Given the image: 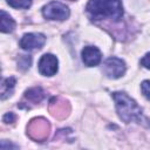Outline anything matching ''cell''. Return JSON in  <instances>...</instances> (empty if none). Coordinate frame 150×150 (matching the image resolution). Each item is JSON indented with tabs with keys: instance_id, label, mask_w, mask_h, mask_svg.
<instances>
[{
	"instance_id": "cell-1",
	"label": "cell",
	"mask_w": 150,
	"mask_h": 150,
	"mask_svg": "<svg viewBox=\"0 0 150 150\" xmlns=\"http://www.w3.org/2000/svg\"><path fill=\"white\" fill-rule=\"evenodd\" d=\"M111 96L115 101L117 114L124 123L137 122L145 128H150V120L143 114L142 108L128 94L123 91H115Z\"/></svg>"
},
{
	"instance_id": "cell-2",
	"label": "cell",
	"mask_w": 150,
	"mask_h": 150,
	"mask_svg": "<svg viewBox=\"0 0 150 150\" xmlns=\"http://www.w3.org/2000/svg\"><path fill=\"white\" fill-rule=\"evenodd\" d=\"M86 9L94 20L111 19L118 21L123 16L122 0H89Z\"/></svg>"
},
{
	"instance_id": "cell-3",
	"label": "cell",
	"mask_w": 150,
	"mask_h": 150,
	"mask_svg": "<svg viewBox=\"0 0 150 150\" xmlns=\"http://www.w3.org/2000/svg\"><path fill=\"white\" fill-rule=\"evenodd\" d=\"M50 131L49 122L43 117H36L30 120L27 124V135L35 142H43L47 139Z\"/></svg>"
},
{
	"instance_id": "cell-4",
	"label": "cell",
	"mask_w": 150,
	"mask_h": 150,
	"mask_svg": "<svg viewBox=\"0 0 150 150\" xmlns=\"http://www.w3.org/2000/svg\"><path fill=\"white\" fill-rule=\"evenodd\" d=\"M69 14H70L69 8L59 1H52L47 4L46 6H43L42 8V15L48 20L62 21V20L68 19Z\"/></svg>"
},
{
	"instance_id": "cell-5",
	"label": "cell",
	"mask_w": 150,
	"mask_h": 150,
	"mask_svg": "<svg viewBox=\"0 0 150 150\" xmlns=\"http://www.w3.org/2000/svg\"><path fill=\"white\" fill-rule=\"evenodd\" d=\"M103 73L109 79H118L125 73V63L118 57H109L103 64Z\"/></svg>"
},
{
	"instance_id": "cell-6",
	"label": "cell",
	"mask_w": 150,
	"mask_h": 150,
	"mask_svg": "<svg viewBox=\"0 0 150 150\" xmlns=\"http://www.w3.org/2000/svg\"><path fill=\"white\" fill-rule=\"evenodd\" d=\"M48 110L52 114L53 117L57 120L66 118L70 112V104L68 101L61 98V97H53L49 101Z\"/></svg>"
},
{
	"instance_id": "cell-7",
	"label": "cell",
	"mask_w": 150,
	"mask_h": 150,
	"mask_svg": "<svg viewBox=\"0 0 150 150\" xmlns=\"http://www.w3.org/2000/svg\"><path fill=\"white\" fill-rule=\"evenodd\" d=\"M46 42V36L41 33H28L25 34L20 40V47L25 50L40 49Z\"/></svg>"
},
{
	"instance_id": "cell-8",
	"label": "cell",
	"mask_w": 150,
	"mask_h": 150,
	"mask_svg": "<svg viewBox=\"0 0 150 150\" xmlns=\"http://www.w3.org/2000/svg\"><path fill=\"white\" fill-rule=\"evenodd\" d=\"M57 59L53 54H45L39 61V71L45 76H53L57 71Z\"/></svg>"
},
{
	"instance_id": "cell-9",
	"label": "cell",
	"mask_w": 150,
	"mask_h": 150,
	"mask_svg": "<svg viewBox=\"0 0 150 150\" xmlns=\"http://www.w3.org/2000/svg\"><path fill=\"white\" fill-rule=\"evenodd\" d=\"M82 61L84 62L86 66L88 67H95L100 64L102 60V54L97 47L94 46H87L82 49Z\"/></svg>"
},
{
	"instance_id": "cell-10",
	"label": "cell",
	"mask_w": 150,
	"mask_h": 150,
	"mask_svg": "<svg viewBox=\"0 0 150 150\" xmlns=\"http://www.w3.org/2000/svg\"><path fill=\"white\" fill-rule=\"evenodd\" d=\"M0 23H1V32L2 33H11L15 28V21L4 9L0 11Z\"/></svg>"
},
{
	"instance_id": "cell-11",
	"label": "cell",
	"mask_w": 150,
	"mask_h": 150,
	"mask_svg": "<svg viewBox=\"0 0 150 150\" xmlns=\"http://www.w3.org/2000/svg\"><path fill=\"white\" fill-rule=\"evenodd\" d=\"M15 83H16L15 77H7V79L2 80V82H1V100H5L12 95Z\"/></svg>"
},
{
	"instance_id": "cell-12",
	"label": "cell",
	"mask_w": 150,
	"mask_h": 150,
	"mask_svg": "<svg viewBox=\"0 0 150 150\" xmlns=\"http://www.w3.org/2000/svg\"><path fill=\"white\" fill-rule=\"evenodd\" d=\"M25 97L33 102V103H39L43 100L45 97V91L42 90L41 87H34V88H30L28 89L26 93H25Z\"/></svg>"
},
{
	"instance_id": "cell-13",
	"label": "cell",
	"mask_w": 150,
	"mask_h": 150,
	"mask_svg": "<svg viewBox=\"0 0 150 150\" xmlns=\"http://www.w3.org/2000/svg\"><path fill=\"white\" fill-rule=\"evenodd\" d=\"M7 4L13 8H28L32 5V0H7Z\"/></svg>"
},
{
	"instance_id": "cell-14",
	"label": "cell",
	"mask_w": 150,
	"mask_h": 150,
	"mask_svg": "<svg viewBox=\"0 0 150 150\" xmlns=\"http://www.w3.org/2000/svg\"><path fill=\"white\" fill-rule=\"evenodd\" d=\"M141 90H142L143 95H144L148 100H150V80H145V81L142 82V84H141Z\"/></svg>"
},
{
	"instance_id": "cell-15",
	"label": "cell",
	"mask_w": 150,
	"mask_h": 150,
	"mask_svg": "<svg viewBox=\"0 0 150 150\" xmlns=\"http://www.w3.org/2000/svg\"><path fill=\"white\" fill-rule=\"evenodd\" d=\"M30 62H32V59H30L29 55L28 56L27 55H21L20 60H19V66H25V68H29Z\"/></svg>"
},
{
	"instance_id": "cell-16",
	"label": "cell",
	"mask_w": 150,
	"mask_h": 150,
	"mask_svg": "<svg viewBox=\"0 0 150 150\" xmlns=\"http://www.w3.org/2000/svg\"><path fill=\"white\" fill-rule=\"evenodd\" d=\"M15 118H16V116H15L13 112H7V114L4 115L2 121H4L6 124H8V123H13V122L15 121Z\"/></svg>"
},
{
	"instance_id": "cell-17",
	"label": "cell",
	"mask_w": 150,
	"mask_h": 150,
	"mask_svg": "<svg viewBox=\"0 0 150 150\" xmlns=\"http://www.w3.org/2000/svg\"><path fill=\"white\" fill-rule=\"evenodd\" d=\"M141 64H142L143 67L150 69V53L145 54V55L142 57V60H141Z\"/></svg>"
},
{
	"instance_id": "cell-18",
	"label": "cell",
	"mask_w": 150,
	"mask_h": 150,
	"mask_svg": "<svg viewBox=\"0 0 150 150\" xmlns=\"http://www.w3.org/2000/svg\"><path fill=\"white\" fill-rule=\"evenodd\" d=\"M1 149L2 150H6V149H9V148H12V149H18V146L15 145V144H12V143H9V144H6V141L4 139V141H1Z\"/></svg>"
}]
</instances>
